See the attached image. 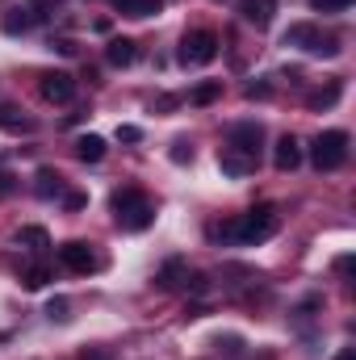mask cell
<instances>
[{"instance_id":"obj_15","label":"cell","mask_w":356,"mask_h":360,"mask_svg":"<svg viewBox=\"0 0 356 360\" xmlns=\"http://www.w3.org/2000/svg\"><path fill=\"white\" fill-rule=\"evenodd\" d=\"M17 243H21L25 252H34V256H42V252L51 248V235H46L42 226H21V231H17Z\"/></svg>"},{"instance_id":"obj_28","label":"cell","mask_w":356,"mask_h":360,"mask_svg":"<svg viewBox=\"0 0 356 360\" xmlns=\"http://www.w3.org/2000/svg\"><path fill=\"white\" fill-rule=\"evenodd\" d=\"M184 281H189L193 293H205V289H210V276H205V272H193V276H184Z\"/></svg>"},{"instance_id":"obj_13","label":"cell","mask_w":356,"mask_h":360,"mask_svg":"<svg viewBox=\"0 0 356 360\" xmlns=\"http://www.w3.org/2000/svg\"><path fill=\"white\" fill-rule=\"evenodd\" d=\"M0 130L4 134H34V117H25L17 105H0Z\"/></svg>"},{"instance_id":"obj_21","label":"cell","mask_w":356,"mask_h":360,"mask_svg":"<svg viewBox=\"0 0 356 360\" xmlns=\"http://www.w3.org/2000/svg\"><path fill=\"white\" fill-rule=\"evenodd\" d=\"M0 25H4V34H25L30 30V13L25 8H8V17Z\"/></svg>"},{"instance_id":"obj_5","label":"cell","mask_w":356,"mask_h":360,"mask_svg":"<svg viewBox=\"0 0 356 360\" xmlns=\"http://www.w3.org/2000/svg\"><path fill=\"white\" fill-rule=\"evenodd\" d=\"M285 46H302L306 55H340V38L323 34L319 25H289L285 30Z\"/></svg>"},{"instance_id":"obj_2","label":"cell","mask_w":356,"mask_h":360,"mask_svg":"<svg viewBox=\"0 0 356 360\" xmlns=\"http://www.w3.org/2000/svg\"><path fill=\"white\" fill-rule=\"evenodd\" d=\"M113 218H117L122 231H147L155 222V205L139 188H117L113 193Z\"/></svg>"},{"instance_id":"obj_22","label":"cell","mask_w":356,"mask_h":360,"mask_svg":"<svg viewBox=\"0 0 356 360\" xmlns=\"http://www.w3.org/2000/svg\"><path fill=\"white\" fill-rule=\"evenodd\" d=\"M180 272H184V264H180V260H168V264H164V272L155 276V285H160V289H177Z\"/></svg>"},{"instance_id":"obj_30","label":"cell","mask_w":356,"mask_h":360,"mask_svg":"<svg viewBox=\"0 0 356 360\" xmlns=\"http://www.w3.org/2000/svg\"><path fill=\"white\" fill-rule=\"evenodd\" d=\"M17 188V176H8V172H0V197H8Z\"/></svg>"},{"instance_id":"obj_10","label":"cell","mask_w":356,"mask_h":360,"mask_svg":"<svg viewBox=\"0 0 356 360\" xmlns=\"http://www.w3.org/2000/svg\"><path fill=\"white\" fill-rule=\"evenodd\" d=\"M272 164H276V172H293L302 164V143L293 134H281L276 147H272Z\"/></svg>"},{"instance_id":"obj_25","label":"cell","mask_w":356,"mask_h":360,"mask_svg":"<svg viewBox=\"0 0 356 360\" xmlns=\"http://www.w3.org/2000/svg\"><path fill=\"white\" fill-rule=\"evenodd\" d=\"M46 314L51 319H68V297H51L46 302Z\"/></svg>"},{"instance_id":"obj_12","label":"cell","mask_w":356,"mask_h":360,"mask_svg":"<svg viewBox=\"0 0 356 360\" xmlns=\"http://www.w3.org/2000/svg\"><path fill=\"white\" fill-rule=\"evenodd\" d=\"M105 59H109V68H130V63L139 59V42H134V38H109Z\"/></svg>"},{"instance_id":"obj_23","label":"cell","mask_w":356,"mask_h":360,"mask_svg":"<svg viewBox=\"0 0 356 360\" xmlns=\"http://www.w3.org/2000/svg\"><path fill=\"white\" fill-rule=\"evenodd\" d=\"M51 8H55V0H30V21H42V17H51Z\"/></svg>"},{"instance_id":"obj_3","label":"cell","mask_w":356,"mask_h":360,"mask_svg":"<svg viewBox=\"0 0 356 360\" xmlns=\"http://www.w3.org/2000/svg\"><path fill=\"white\" fill-rule=\"evenodd\" d=\"M344 160H348V134L344 130H323L310 143V164L319 172H336V168H344Z\"/></svg>"},{"instance_id":"obj_29","label":"cell","mask_w":356,"mask_h":360,"mask_svg":"<svg viewBox=\"0 0 356 360\" xmlns=\"http://www.w3.org/2000/svg\"><path fill=\"white\" fill-rule=\"evenodd\" d=\"M117 139H122V143H139L143 130H139V126H117Z\"/></svg>"},{"instance_id":"obj_32","label":"cell","mask_w":356,"mask_h":360,"mask_svg":"<svg viewBox=\"0 0 356 360\" xmlns=\"http://www.w3.org/2000/svg\"><path fill=\"white\" fill-rule=\"evenodd\" d=\"M177 105H180V96H160V101H155L160 113H164V109H177Z\"/></svg>"},{"instance_id":"obj_18","label":"cell","mask_w":356,"mask_h":360,"mask_svg":"<svg viewBox=\"0 0 356 360\" xmlns=\"http://www.w3.org/2000/svg\"><path fill=\"white\" fill-rule=\"evenodd\" d=\"M46 281H51V269H46L42 260H34V264L21 269V285H25V289H42Z\"/></svg>"},{"instance_id":"obj_14","label":"cell","mask_w":356,"mask_h":360,"mask_svg":"<svg viewBox=\"0 0 356 360\" xmlns=\"http://www.w3.org/2000/svg\"><path fill=\"white\" fill-rule=\"evenodd\" d=\"M34 193H38L42 201L63 197V176H59L55 168H38V176H34Z\"/></svg>"},{"instance_id":"obj_31","label":"cell","mask_w":356,"mask_h":360,"mask_svg":"<svg viewBox=\"0 0 356 360\" xmlns=\"http://www.w3.org/2000/svg\"><path fill=\"white\" fill-rule=\"evenodd\" d=\"M55 51H59V55H76V51H80V46H76V42H72V38H59V42H55Z\"/></svg>"},{"instance_id":"obj_33","label":"cell","mask_w":356,"mask_h":360,"mask_svg":"<svg viewBox=\"0 0 356 360\" xmlns=\"http://www.w3.org/2000/svg\"><path fill=\"white\" fill-rule=\"evenodd\" d=\"M268 92H272L268 84H248V96H252V101H256V96H268Z\"/></svg>"},{"instance_id":"obj_27","label":"cell","mask_w":356,"mask_h":360,"mask_svg":"<svg viewBox=\"0 0 356 360\" xmlns=\"http://www.w3.org/2000/svg\"><path fill=\"white\" fill-rule=\"evenodd\" d=\"M63 205L68 210H84L89 205V193H63Z\"/></svg>"},{"instance_id":"obj_26","label":"cell","mask_w":356,"mask_h":360,"mask_svg":"<svg viewBox=\"0 0 356 360\" xmlns=\"http://www.w3.org/2000/svg\"><path fill=\"white\" fill-rule=\"evenodd\" d=\"M172 160H177V164H189V160H193V147H189L184 139H177V143H172Z\"/></svg>"},{"instance_id":"obj_8","label":"cell","mask_w":356,"mask_h":360,"mask_svg":"<svg viewBox=\"0 0 356 360\" xmlns=\"http://www.w3.org/2000/svg\"><path fill=\"white\" fill-rule=\"evenodd\" d=\"M38 92H42V101H51V105H68V101L76 96V80H72L68 72H46L42 84H38Z\"/></svg>"},{"instance_id":"obj_16","label":"cell","mask_w":356,"mask_h":360,"mask_svg":"<svg viewBox=\"0 0 356 360\" xmlns=\"http://www.w3.org/2000/svg\"><path fill=\"white\" fill-rule=\"evenodd\" d=\"M340 96H344V80H331L327 89H314V92H310V96H306V105H310V109H331Z\"/></svg>"},{"instance_id":"obj_9","label":"cell","mask_w":356,"mask_h":360,"mask_svg":"<svg viewBox=\"0 0 356 360\" xmlns=\"http://www.w3.org/2000/svg\"><path fill=\"white\" fill-rule=\"evenodd\" d=\"M59 264H63L68 272H92V269H96V256H92L89 243L72 239V243H63V248H59Z\"/></svg>"},{"instance_id":"obj_11","label":"cell","mask_w":356,"mask_h":360,"mask_svg":"<svg viewBox=\"0 0 356 360\" xmlns=\"http://www.w3.org/2000/svg\"><path fill=\"white\" fill-rule=\"evenodd\" d=\"M272 13H276V0H239V17L256 30L272 25Z\"/></svg>"},{"instance_id":"obj_6","label":"cell","mask_w":356,"mask_h":360,"mask_svg":"<svg viewBox=\"0 0 356 360\" xmlns=\"http://www.w3.org/2000/svg\"><path fill=\"white\" fill-rule=\"evenodd\" d=\"M218 168H222V176H231V180H243V176H252L256 172V155H248V151H239V147H222L218 151Z\"/></svg>"},{"instance_id":"obj_1","label":"cell","mask_w":356,"mask_h":360,"mask_svg":"<svg viewBox=\"0 0 356 360\" xmlns=\"http://www.w3.org/2000/svg\"><path fill=\"white\" fill-rule=\"evenodd\" d=\"M276 226H281L276 205H256L252 214H243V218H235V222L214 226V235L235 239V243H243V248H256V243H265V239H272V235H276Z\"/></svg>"},{"instance_id":"obj_20","label":"cell","mask_w":356,"mask_h":360,"mask_svg":"<svg viewBox=\"0 0 356 360\" xmlns=\"http://www.w3.org/2000/svg\"><path fill=\"white\" fill-rule=\"evenodd\" d=\"M218 96H222V84H218V80H205V84H197V89H193L189 101H193V105H214Z\"/></svg>"},{"instance_id":"obj_4","label":"cell","mask_w":356,"mask_h":360,"mask_svg":"<svg viewBox=\"0 0 356 360\" xmlns=\"http://www.w3.org/2000/svg\"><path fill=\"white\" fill-rule=\"evenodd\" d=\"M177 59L184 68H205V63H214V59H218V34H214V30H193V34H184Z\"/></svg>"},{"instance_id":"obj_17","label":"cell","mask_w":356,"mask_h":360,"mask_svg":"<svg viewBox=\"0 0 356 360\" xmlns=\"http://www.w3.org/2000/svg\"><path fill=\"white\" fill-rule=\"evenodd\" d=\"M76 155H80L84 164L105 160V139H101V134H84V139H76Z\"/></svg>"},{"instance_id":"obj_24","label":"cell","mask_w":356,"mask_h":360,"mask_svg":"<svg viewBox=\"0 0 356 360\" xmlns=\"http://www.w3.org/2000/svg\"><path fill=\"white\" fill-rule=\"evenodd\" d=\"M319 13H348L352 8V0H310Z\"/></svg>"},{"instance_id":"obj_34","label":"cell","mask_w":356,"mask_h":360,"mask_svg":"<svg viewBox=\"0 0 356 360\" xmlns=\"http://www.w3.org/2000/svg\"><path fill=\"white\" fill-rule=\"evenodd\" d=\"M336 360H356V352L352 348H344V352H336Z\"/></svg>"},{"instance_id":"obj_7","label":"cell","mask_w":356,"mask_h":360,"mask_svg":"<svg viewBox=\"0 0 356 360\" xmlns=\"http://www.w3.org/2000/svg\"><path fill=\"white\" fill-rule=\"evenodd\" d=\"M227 143L260 160V147H265V126H260V122H235V126H231V139H227Z\"/></svg>"},{"instance_id":"obj_19","label":"cell","mask_w":356,"mask_h":360,"mask_svg":"<svg viewBox=\"0 0 356 360\" xmlns=\"http://www.w3.org/2000/svg\"><path fill=\"white\" fill-rule=\"evenodd\" d=\"M126 17H151L155 8H160V0H113Z\"/></svg>"}]
</instances>
